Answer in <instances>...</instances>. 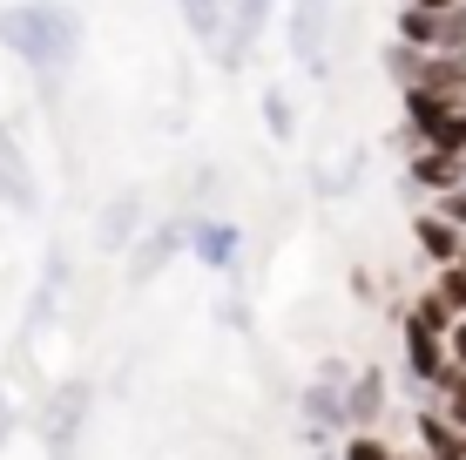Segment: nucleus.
<instances>
[{
    "label": "nucleus",
    "instance_id": "nucleus-20",
    "mask_svg": "<svg viewBox=\"0 0 466 460\" xmlns=\"http://www.w3.org/2000/svg\"><path fill=\"white\" fill-rule=\"evenodd\" d=\"M176 7H183L189 35H203V41H210L217 27H223V0H176Z\"/></svg>",
    "mask_w": 466,
    "mask_h": 460
},
{
    "label": "nucleus",
    "instance_id": "nucleus-19",
    "mask_svg": "<svg viewBox=\"0 0 466 460\" xmlns=\"http://www.w3.org/2000/svg\"><path fill=\"white\" fill-rule=\"evenodd\" d=\"M264 122H270V136H278V142L298 136V116H291V95H284V88H264Z\"/></svg>",
    "mask_w": 466,
    "mask_h": 460
},
{
    "label": "nucleus",
    "instance_id": "nucleus-26",
    "mask_svg": "<svg viewBox=\"0 0 466 460\" xmlns=\"http://www.w3.org/2000/svg\"><path fill=\"white\" fill-rule=\"evenodd\" d=\"M460 271H466V250H460Z\"/></svg>",
    "mask_w": 466,
    "mask_h": 460
},
{
    "label": "nucleus",
    "instance_id": "nucleus-4",
    "mask_svg": "<svg viewBox=\"0 0 466 460\" xmlns=\"http://www.w3.org/2000/svg\"><path fill=\"white\" fill-rule=\"evenodd\" d=\"M237 250H244V230H237V224H217V217H197V224H189V258H197V264L230 271Z\"/></svg>",
    "mask_w": 466,
    "mask_h": 460
},
{
    "label": "nucleus",
    "instance_id": "nucleus-6",
    "mask_svg": "<svg viewBox=\"0 0 466 460\" xmlns=\"http://www.w3.org/2000/svg\"><path fill=\"white\" fill-rule=\"evenodd\" d=\"M0 203H7V210H35L41 203L35 177H27V156H21V142L7 136V122H0Z\"/></svg>",
    "mask_w": 466,
    "mask_h": 460
},
{
    "label": "nucleus",
    "instance_id": "nucleus-7",
    "mask_svg": "<svg viewBox=\"0 0 466 460\" xmlns=\"http://www.w3.org/2000/svg\"><path fill=\"white\" fill-rule=\"evenodd\" d=\"M183 244H189V224H156V230L136 244V258H128V278H136V284H149V278L176 258V250H183Z\"/></svg>",
    "mask_w": 466,
    "mask_h": 460
},
{
    "label": "nucleus",
    "instance_id": "nucleus-12",
    "mask_svg": "<svg viewBox=\"0 0 466 460\" xmlns=\"http://www.w3.org/2000/svg\"><path fill=\"white\" fill-rule=\"evenodd\" d=\"M136 230H142V197H136V189L108 197V210H102V230H95V237H102L108 250H122V244H128Z\"/></svg>",
    "mask_w": 466,
    "mask_h": 460
},
{
    "label": "nucleus",
    "instance_id": "nucleus-8",
    "mask_svg": "<svg viewBox=\"0 0 466 460\" xmlns=\"http://www.w3.org/2000/svg\"><path fill=\"white\" fill-rule=\"evenodd\" d=\"M406 366H412V379H440L446 366H453V353H446V339L440 332H426V325H406Z\"/></svg>",
    "mask_w": 466,
    "mask_h": 460
},
{
    "label": "nucleus",
    "instance_id": "nucleus-3",
    "mask_svg": "<svg viewBox=\"0 0 466 460\" xmlns=\"http://www.w3.org/2000/svg\"><path fill=\"white\" fill-rule=\"evenodd\" d=\"M351 379H359V373H345L339 359H325V366H318V386H304V414L325 426V434H331V426L351 434V420H345V386H351Z\"/></svg>",
    "mask_w": 466,
    "mask_h": 460
},
{
    "label": "nucleus",
    "instance_id": "nucleus-2",
    "mask_svg": "<svg viewBox=\"0 0 466 460\" xmlns=\"http://www.w3.org/2000/svg\"><path fill=\"white\" fill-rule=\"evenodd\" d=\"M406 116H412V129H420L426 149H453V156H466V116H460V108H446L440 95L406 88Z\"/></svg>",
    "mask_w": 466,
    "mask_h": 460
},
{
    "label": "nucleus",
    "instance_id": "nucleus-22",
    "mask_svg": "<svg viewBox=\"0 0 466 460\" xmlns=\"http://www.w3.org/2000/svg\"><path fill=\"white\" fill-rule=\"evenodd\" d=\"M440 298H446V305H453L460 319H466V271H460V264H446V278H440Z\"/></svg>",
    "mask_w": 466,
    "mask_h": 460
},
{
    "label": "nucleus",
    "instance_id": "nucleus-13",
    "mask_svg": "<svg viewBox=\"0 0 466 460\" xmlns=\"http://www.w3.org/2000/svg\"><path fill=\"white\" fill-rule=\"evenodd\" d=\"M412 237H420V250H426L432 264H460V250H466L460 224H446L440 210H432V217H420V224H412Z\"/></svg>",
    "mask_w": 466,
    "mask_h": 460
},
{
    "label": "nucleus",
    "instance_id": "nucleus-11",
    "mask_svg": "<svg viewBox=\"0 0 466 460\" xmlns=\"http://www.w3.org/2000/svg\"><path fill=\"white\" fill-rule=\"evenodd\" d=\"M412 183H426V189H460L466 183V156H453V149H420L412 156Z\"/></svg>",
    "mask_w": 466,
    "mask_h": 460
},
{
    "label": "nucleus",
    "instance_id": "nucleus-9",
    "mask_svg": "<svg viewBox=\"0 0 466 460\" xmlns=\"http://www.w3.org/2000/svg\"><path fill=\"white\" fill-rule=\"evenodd\" d=\"M88 414V386H61L55 393V414H47V447H55V460L75 447V420Z\"/></svg>",
    "mask_w": 466,
    "mask_h": 460
},
{
    "label": "nucleus",
    "instance_id": "nucleus-16",
    "mask_svg": "<svg viewBox=\"0 0 466 460\" xmlns=\"http://www.w3.org/2000/svg\"><path fill=\"white\" fill-rule=\"evenodd\" d=\"M426 68H432L426 47H412V41H392V47H385V75H392L399 88H420V82H426Z\"/></svg>",
    "mask_w": 466,
    "mask_h": 460
},
{
    "label": "nucleus",
    "instance_id": "nucleus-24",
    "mask_svg": "<svg viewBox=\"0 0 466 460\" xmlns=\"http://www.w3.org/2000/svg\"><path fill=\"white\" fill-rule=\"evenodd\" d=\"M446 353H453V366H466V319L446 332Z\"/></svg>",
    "mask_w": 466,
    "mask_h": 460
},
{
    "label": "nucleus",
    "instance_id": "nucleus-1",
    "mask_svg": "<svg viewBox=\"0 0 466 460\" xmlns=\"http://www.w3.org/2000/svg\"><path fill=\"white\" fill-rule=\"evenodd\" d=\"M0 47L21 55L27 68L61 75L75 61V14L55 0H27V7H0Z\"/></svg>",
    "mask_w": 466,
    "mask_h": 460
},
{
    "label": "nucleus",
    "instance_id": "nucleus-18",
    "mask_svg": "<svg viewBox=\"0 0 466 460\" xmlns=\"http://www.w3.org/2000/svg\"><path fill=\"white\" fill-rule=\"evenodd\" d=\"M406 325H426V332H440V339H446V332L460 325V312L446 305L440 291H426V298H412V305H406Z\"/></svg>",
    "mask_w": 466,
    "mask_h": 460
},
{
    "label": "nucleus",
    "instance_id": "nucleus-21",
    "mask_svg": "<svg viewBox=\"0 0 466 460\" xmlns=\"http://www.w3.org/2000/svg\"><path fill=\"white\" fill-rule=\"evenodd\" d=\"M230 14H237V47H250L257 27H264V14H270V0H230Z\"/></svg>",
    "mask_w": 466,
    "mask_h": 460
},
{
    "label": "nucleus",
    "instance_id": "nucleus-15",
    "mask_svg": "<svg viewBox=\"0 0 466 460\" xmlns=\"http://www.w3.org/2000/svg\"><path fill=\"white\" fill-rule=\"evenodd\" d=\"M420 447H426L432 460H466V434L440 414V406H432V414H420Z\"/></svg>",
    "mask_w": 466,
    "mask_h": 460
},
{
    "label": "nucleus",
    "instance_id": "nucleus-10",
    "mask_svg": "<svg viewBox=\"0 0 466 460\" xmlns=\"http://www.w3.org/2000/svg\"><path fill=\"white\" fill-rule=\"evenodd\" d=\"M379 414H385V373H359V379L345 386V420H351V434H365Z\"/></svg>",
    "mask_w": 466,
    "mask_h": 460
},
{
    "label": "nucleus",
    "instance_id": "nucleus-14",
    "mask_svg": "<svg viewBox=\"0 0 466 460\" xmlns=\"http://www.w3.org/2000/svg\"><path fill=\"white\" fill-rule=\"evenodd\" d=\"M420 88H426V95H440L446 108H460V116H466V61H460V55H440V61L426 68V82H420Z\"/></svg>",
    "mask_w": 466,
    "mask_h": 460
},
{
    "label": "nucleus",
    "instance_id": "nucleus-17",
    "mask_svg": "<svg viewBox=\"0 0 466 460\" xmlns=\"http://www.w3.org/2000/svg\"><path fill=\"white\" fill-rule=\"evenodd\" d=\"M399 41L440 47V7H420V0H406V7H399Z\"/></svg>",
    "mask_w": 466,
    "mask_h": 460
},
{
    "label": "nucleus",
    "instance_id": "nucleus-23",
    "mask_svg": "<svg viewBox=\"0 0 466 460\" xmlns=\"http://www.w3.org/2000/svg\"><path fill=\"white\" fill-rule=\"evenodd\" d=\"M345 460H399V454L385 447V440H365V434H351V440H345Z\"/></svg>",
    "mask_w": 466,
    "mask_h": 460
},
{
    "label": "nucleus",
    "instance_id": "nucleus-25",
    "mask_svg": "<svg viewBox=\"0 0 466 460\" xmlns=\"http://www.w3.org/2000/svg\"><path fill=\"white\" fill-rule=\"evenodd\" d=\"M7 434H14V406L0 400V447H7Z\"/></svg>",
    "mask_w": 466,
    "mask_h": 460
},
{
    "label": "nucleus",
    "instance_id": "nucleus-5",
    "mask_svg": "<svg viewBox=\"0 0 466 460\" xmlns=\"http://www.w3.org/2000/svg\"><path fill=\"white\" fill-rule=\"evenodd\" d=\"M325 0H291V55L304 61V68H325Z\"/></svg>",
    "mask_w": 466,
    "mask_h": 460
}]
</instances>
